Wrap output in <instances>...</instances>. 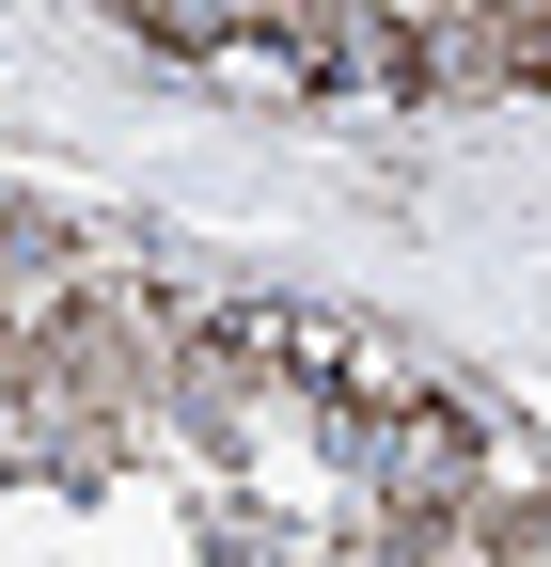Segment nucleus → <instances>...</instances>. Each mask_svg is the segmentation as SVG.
<instances>
[{
  "label": "nucleus",
  "mask_w": 551,
  "mask_h": 567,
  "mask_svg": "<svg viewBox=\"0 0 551 567\" xmlns=\"http://www.w3.org/2000/svg\"><path fill=\"white\" fill-rule=\"evenodd\" d=\"M126 48L205 63V80H237V95H300V111H331V32H268V17H126Z\"/></svg>",
  "instance_id": "1"
}]
</instances>
